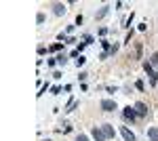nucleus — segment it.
Wrapping results in <instances>:
<instances>
[{
	"instance_id": "obj_2",
	"label": "nucleus",
	"mask_w": 158,
	"mask_h": 141,
	"mask_svg": "<svg viewBox=\"0 0 158 141\" xmlns=\"http://www.w3.org/2000/svg\"><path fill=\"white\" fill-rule=\"evenodd\" d=\"M101 131H103L106 139H114V137H116V133H114V129H112V124H103V126H101Z\"/></svg>"
},
{
	"instance_id": "obj_3",
	"label": "nucleus",
	"mask_w": 158,
	"mask_h": 141,
	"mask_svg": "<svg viewBox=\"0 0 158 141\" xmlns=\"http://www.w3.org/2000/svg\"><path fill=\"white\" fill-rule=\"evenodd\" d=\"M143 68H146V72H148V76H150V80H152V84H156V80H158V74H156L154 70H152V65H150V63H146Z\"/></svg>"
},
{
	"instance_id": "obj_10",
	"label": "nucleus",
	"mask_w": 158,
	"mask_h": 141,
	"mask_svg": "<svg viewBox=\"0 0 158 141\" xmlns=\"http://www.w3.org/2000/svg\"><path fill=\"white\" fill-rule=\"evenodd\" d=\"M108 11H110V6H103V9L95 15V17H97V19H101V17H106V15H108Z\"/></svg>"
},
{
	"instance_id": "obj_14",
	"label": "nucleus",
	"mask_w": 158,
	"mask_h": 141,
	"mask_svg": "<svg viewBox=\"0 0 158 141\" xmlns=\"http://www.w3.org/2000/svg\"><path fill=\"white\" fill-rule=\"evenodd\" d=\"M76 141H89V139H86L85 135H78V137H76Z\"/></svg>"
},
{
	"instance_id": "obj_9",
	"label": "nucleus",
	"mask_w": 158,
	"mask_h": 141,
	"mask_svg": "<svg viewBox=\"0 0 158 141\" xmlns=\"http://www.w3.org/2000/svg\"><path fill=\"white\" fill-rule=\"evenodd\" d=\"M53 13H55V15H63V13H65V6H63V4H55V6H53Z\"/></svg>"
},
{
	"instance_id": "obj_6",
	"label": "nucleus",
	"mask_w": 158,
	"mask_h": 141,
	"mask_svg": "<svg viewBox=\"0 0 158 141\" xmlns=\"http://www.w3.org/2000/svg\"><path fill=\"white\" fill-rule=\"evenodd\" d=\"M120 133H122V137H124V141H135V135L127 126H120Z\"/></svg>"
},
{
	"instance_id": "obj_1",
	"label": "nucleus",
	"mask_w": 158,
	"mask_h": 141,
	"mask_svg": "<svg viewBox=\"0 0 158 141\" xmlns=\"http://www.w3.org/2000/svg\"><path fill=\"white\" fill-rule=\"evenodd\" d=\"M101 110H103V112H114V110H116V101L103 99V101H101Z\"/></svg>"
},
{
	"instance_id": "obj_4",
	"label": "nucleus",
	"mask_w": 158,
	"mask_h": 141,
	"mask_svg": "<svg viewBox=\"0 0 158 141\" xmlns=\"http://www.w3.org/2000/svg\"><path fill=\"white\" fill-rule=\"evenodd\" d=\"M93 137H95V141H106V135H103L101 126H93Z\"/></svg>"
},
{
	"instance_id": "obj_5",
	"label": "nucleus",
	"mask_w": 158,
	"mask_h": 141,
	"mask_svg": "<svg viewBox=\"0 0 158 141\" xmlns=\"http://www.w3.org/2000/svg\"><path fill=\"white\" fill-rule=\"evenodd\" d=\"M122 114H124V118H127V120H131V122L137 118V112H135L133 107H124V112H122Z\"/></svg>"
},
{
	"instance_id": "obj_12",
	"label": "nucleus",
	"mask_w": 158,
	"mask_h": 141,
	"mask_svg": "<svg viewBox=\"0 0 158 141\" xmlns=\"http://www.w3.org/2000/svg\"><path fill=\"white\" fill-rule=\"evenodd\" d=\"M85 61H86V59L80 55V59H76V65H78V68H80V65H85Z\"/></svg>"
},
{
	"instance_id": "obj_13",
	"label": "nucleus",
	"mask_w": 158,
	"mask_h": 141,
	"mask_svg": "<svg viewBox=\"0 0 158 141\" xmlns=\"http://www.w3.org/2000/svg\"><path fill=\"white\" fill-rule=\"evenodd\" d=\"M150 63H152V65H158V53H156L152 59H150Z\"/></svg>"
},
{
	"instance_id": "obj_7",
	"label": "nucleus",
	"mask_w": 158,
	"mask_h": 141,
	"mask_svg": "<svg viewBox=\"0 0 158 141\" xmlns=\"http://www.w3.org/2000/svg\"><path fill=\"white\" fill-rule=\"evenodd\" d=\"M135 110H137V114H139V116H146V114H148V107H146V103H141V101H139V103L135 106Z\"/></svg>"
},
{
	"instance_id": "obj_8",
	"label": "nucleus",
	"mask_w": 158,
	"mask_h": 141,
	"mask_svg": "<svg viewBox=\"0 0 158 141\" xmlns=\"http://www.w3.org/2000/svg\"><path fill=\"white\" fill-rule=\"evenodd\" d=\"M148 137L150 141H158V129H148Z\"/></svg>"
},
{
	"instance_id": "obj_11",
	"label": "nucleus",
	"mask_w": 158,
	"mask_h": 141,
	"mask_svg": "<svg viewBox=\"0 0 158 141\" xmlns=\"http://www.w3.org/2000/svg\"><path fill=\"white\" fill-rule=\"evenodd\" d=\"M61 131H63V133H70V131H72V124H70V122H63V124H61Z\"/></svg>"
}]
</instances>
